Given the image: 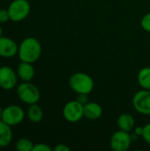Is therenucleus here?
<instances>
[{"label": "nucleus", "instance_id": "15", "mask_svg": "<svg viewBox=\"0 0 150 151\" xmlns=\"http://www.w3.org/2000/svg\"><path fill=\"white\" fill-rule=\"evenodd\" d=\"M27 119L33 123H39L43 119V111L37 104H30L27 111Z\"/></svg>", "mask_w": 150, "mask_h": 151}, {"label": "nucleus", "instance_id": "16", "mask_svg": "<svg viewBox=\"0 0 150 151\" xmlns=\"http://www.w3.org/2000/svg\"><path fill=\"white\" fill-rule=\"evenodd\" d=\"M138 82L139 85L144 89L150 90V67L147 66L140 70L138 73Z\"/></svg>", "mask_w": 150, "mask_h": 151}, {"label": "nucleus", "instance_id": "25", "mask_svg": "<svg viewBox=\"0 0 150 151\" xmlns=\"http://www.w3.org/2000/svg\"><path fill=\"white\" fill-rule=\"evenodd\" d=\"M2 114H3V109H2V107L0 106V120L2 119Z\"/></svg>", "mask_w": 150, "mask_h": 151}, {"label": "nucleus", "instance_id": "14", "mask_svg": "<svg viewBox=\"0 0 150 151\" xmlns=\"http://www.w3.org/2000/svg\"><path fill=\"white\" fill-rule=\"evenodd\" d=\"M118 127L119 130H123L126 132H131L135 127V120L134 118L129 113H123L119 115L117 120Z\"/></svg>", "mask_w": 150, "mask_h": 151}, {"label": "nucleus", "instance_id": "1", "mask_svg": "<svg viewBox=\"0 0 150 151\" xmlns=\"http://www.w3.org/2000/svg\"><path fill=\"white\" fill-rule=\"evenodd\" d=\"M18 55L20 61L33 64L36 62L42 55V45L34 37L25 38L19 45Z\"/></svg>", "mask_w": 150, "mask_h": 151}, {"label": "nucleus", "instance_id": "10", "mask_svg": "<svg viewBox=\"0 0 150 151\" xmlns=\"http://www.w3.org/2000/svg\"><path fill=\"white\" fill-rule=\"evenodd\" d=\"M19 46L11 38L6 36L0 37V57L2 58H12L18 54Z\"/></svg>", "mask_w": 150, "mask_h": 151}, {"label": "nucleus", "instance_id": "12", "mask_svg": "<svg viewBox=\"0 0 150 151\" xmlns=\"http://www.w3.org/2000/svg\"><path fill=\"white\" fill-rule=\"evenodd\" d=\"M34 68L31 63L21 61L17 68L18 77L23 81H30L34 77Z\"/></svg>", "mask_w": 150, "mask_h": 151}, {"label": "nucleus", "instance_id": "4", "mask_svg": "<svg viewBox=\"0 0 150 151\" xmlns=\"http://www.w3.org/2000/svg\"><path fill=\"white\" fill-rule=\"evenodd\" d=\"M7 10L9 12L10 20L19 22L29 15L31 6L27 0H13Z\"/></svg>", "mask_w": 150, "mask_h": 151}, {"label": "nucleus", "instance_id": "6", "mask_svg": "<svg viewBox=\"0 0 150 151\" xmlns=\"http://www.w3.org/2000/svg\"><path fill=\"white\" fill-rule=\"evenodd\" d=\"M133 106L136 111L143 115H150V90L144 89L136 92L133 97Z\"/></svg>", "mask_w": 150, "mask_h": 151}, {"label": "nucleus", "instance_id": "21", "mask_svg": "<svg viewBox=\"0 0 150 151\" xmlns=\"http://www.w3.org/2000/svg\"><path fill=\"white\" fill-rule=\"evenodd\" d=\"M51 148L45 143H38L34 145L33 151H51Z\"/></svg>", "mask_w": 150, "mask_h": 151}, {"label": "nucleus", "instance_id": "19", "mask_svg": "<svg viewBox=\"0 0 150 151\" xmlns=\"http://www.w3.org/2000/svg\"><path fill=\"white\" fill-rule=\"evenodd\" d=\"M142 138L144 139V141L150 145V123L145 125L143 127V134H142Z\"/></svg>", "mask_w": 150, "mask_h": 151}, {"label": "nucleus", "instance_id": "11", "mask_svg": "<svg viewBox=\"0 0 150 151\" xmlns=\"http://www.w3.org/2000/svg\"><path fill=\"white\" fill-rule=\"evenodd\" d=\"M84 117L90 120H95L102 117L103 108L102 106L95 102H88L83 105Z\"/></svg>", "mask_w": 150, "mask_h": 151}, {"label": "nucleus", "instance_id": "18", "mask_svg": "<svg viewBox=\"0 0 150 151\" xmlns=\"http://www.w3.org/2000/svg\"><path fill=\"white\" fill-rule=\"evenodd\" d=\"M141 27L146 31L150 33V12L145 14L141 21Z\"/></svg>", "mask_w": 150, "mask_h": 151}, {"label": "nucleus", "instance_id": "13", "mask_svg": "<svg viewBox=\"0 0 150 151\" xmlns=\"http://www.w3.org/2000/svg\"><path fill=\"white\" fill-rule=\"evenodd\" d=\"M11 127L0 120V148L7 147L12 141V131Z\"/></svg>", "mask_w": 150, "mask_h": 151}, {"label": "nucleus", "instance_id": "20", "mask_svg": "<svg viewBox=\"0 0 150 151\" xmlns=\"http://www.w3.org/2000/svg\"><path fill=\"white\" fill-rule=\"evenodd\" d=\"M10 20V15L7 9H0V23H4Z\"/></svg>", "mask_w": 150, "mask_h": 151}, {"label": "nucleus", "instance_id": "3", "mask_svg": "<svg viewBox=\"0 0 150 151\" xmlns=\"http://www.w3.org/2000/svg\"><path fill=\"white\" fill-rule=\"evenodd\" d=\"M16 93L19 99L28 105L37 104L41 97L40 90L35 85L30 83V81H23L19 84L17 87Z\"/></svg>", "mask_w": 150, "mask_h": 151}, {"label": "nucleus", "instance_id": "5", "mask_svg": "<svg viewBox=\"0 0 150 151\" xmlns=\"http://www.w3.org/2000/svg\"><path fill=\"white\" fill-rule=\"evenodd\" d=\"M63 116L66 121L71 123L80 121L84 117L83 104L77 100L69 101L63 108Z\"/></svg>", "mask_w": 150, "mask_h": 151}, {"label": "nucleus", "instance_id": "17", "mask_svg": "<svg viewBox=\"0 0 150 151\" xmlns=\"http://www.w3.org/2000/svg\"><path fill=\"white\" fill-rule=\"evenodd\" d=\"M15 148L19 151H33L34 144L29 139L21 138L16 142Z\"/></svg>", "mask_w": 150, "mask_h": 151}, {"label": "nucleus", "instance_id": "8", "mask_svg": "<svg viewBox=\"0 0 150 151\" xmlns=\"http://www.w3.org/2000/svg\"><path fill=\"white\" fill-rule=\"evenodd\" d=\"M132 142L133 138L129 132L118 130L112 134L110 145L114 151H126L130 148Z\"/></svg>", "mask_w": 150, "mask_h": 151}, {"label": "nucleus", "instance_id": "26", "mask_svg": "<svg viewBox=\"0 0 150 151\" xmlns=\"http://www.w3.org/2000/svg\"><path fill=\"white\" fill-rule=\"evenodd\" d=\"M1 36H3V28H2V27L0 26V37Z\"/></svg>", "mask_w": 150, "mask_h": 151}, {"label": "nucleus", "instance_id": "23", "mask_svg": "<svg viewBox=\"0 0 150 151\" xmlns=\"http://www.w3.org/2000/svg\"><path fill=\"white\" fill-rule=\"evenodd\" d=\"M54 151H70V148L65 144H58L54 148Z\"/></svg>", "mask_w": 150, "mask_h": 151}, {"label": "nucleus", "instance_id": "7", "mask_svg": "<svg viewBox=\"0 0 150 151\" xmlns=\"http://www.w3.org/2000/svg\"><path fill=\"white\" fill-rule=\"evenodd\" d=\"M25 118V111L18 105H9L3 109L2 120L11 127L20 124Z\"/></svg>", "mask_w": 150, "mask_h": 151}, {"label": "nucleus", "instance_id": "9", "mask_svg": "<svg viewBox=\"0 0 150 151\" xmlns=\"http://www.w3.org/2000/svg\"><path fill=\"white\" fill-rule=\"evenodd\" d=\"M18 74L9 66L0 67V88L4 90H11L17 86Z\"/></svg>", "mask_w": 150, "mask_h": 151}, {"label": "nucleus", "instance_id": "24", "mask_svg": "<svg viewBox=\"0 0 150 151\" xmlns=\"http://www.w3.org/2000/svg\"><path fill=\"white\" fill-rule=\"evenodd\" d=\"M133 131H134V135L140 137V136H142L143 134V127H136L133 128Z\"/></svg>", "mask_w": 150, "mask_h": 151}, {"label": "nucleus", "instance_id": "2", "mask_svg": "<svg viewBox=\"0 0 150 151\" xmlns=\"http://www.w3.org/2000/svg\"><path fill=\"white\" fill-rule=\"evenodd\" d=\"M69 86L72 90L77 94H90L95 86L93 78L82 72L73 73L69 79Z\"/></svg>", "mask_w": 150, "mask_h": 151}, {"label": "nucleus", "instance_id": "22", "mask_svg": "<svg viewBox=\"0 0 150 151\" xmlns=\"http://www.w3.org/2000/svg\"><path fill=\"white\" fill-rule=\"evenodd\" d=\"M77 101H79L81 104H86L88 102V95L86 94H78V96H77Z\"/></svg>", "mask_w": 150, "mask_h": 151}]
</instances>
